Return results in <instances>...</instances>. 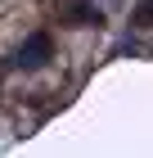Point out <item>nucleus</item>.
Segmentation results:
<instances>
[{
  "label": "nucleus",
  "instance_id": "obj_1",
  "mask_svg": "<svg viewBox=\"0 0 153 158\" xmlns=\"http://www.w3.org/2000/svg\"><path fill=\"white\" fill-rule=\"evenodd\" d=\"M50 54H54V41H50V32H32V36L18 45V54H14V68H45Z\"/></svg>",
  "mask_w": 153,
  "mask_h": 158
},
{
  "label": "nucleus",
  "instance_id": "obj_2",
  "mask_svg": "<svg viewBox=\"0 0 153 158\" xmlns=\"http://www.w3.org/2000/svg\"><path fill=\"white\" fill-rule=\"evenodd\" d=\"M131 23L135 27H153V0H140V5L131 9Z\"/></svg>",
  "mask_w": 153,
  "mask_h": 158
}]
</instances>
